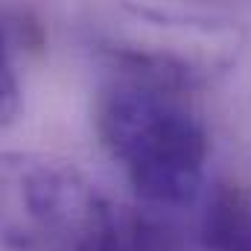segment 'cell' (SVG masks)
I'll return each instance as SVG.
<instances>
[{
    "label": "cell",
    "mask_w": 251,
    "mask_h": 251,
    "mask_svg": "<svg viewBox=\"0 0 251 251\" xmlns=\"http://www.w3.org/2000/svg\"><path fill=\"white\" fill-rule=\"evenodd\" d=\"M0 251H178L176 234L117 204L73 161L0 152Z\"/></svg>",
    "instance_id": "cell-1"
},
{
    "label": "cell",
    "mask_w": 251,
    "mask_h": 251,
    "mask_svg": "<svg viewBox=\"0 0 251 251\" xmlns=\"http://www.w3.org/2000/svg\"><path fill=\"white\" fill-rule=\"evenodd\" d=\"M190 94L114 73L94 100V128L131 190L158 210L187 207L207 173V131Z\"/></svg>",
    "instance_id": "cell-2"
},
{
    "label": "cell",
    "mask_w": 251,
    "mask_h": 251,
    "mask_svg": "<svg viewBox=\"0 0 251 251\" xmlns=\"http://www.w3.org/2000/svg\"><path fill=\"white\" fill-rule=\"evenodd\" d=\"M88 29L114 73L184 94L231 73L246 50V29L231 18L143 0L100 3Z\"/></svg>",
    "instance_id": "cell-3"
},
{
    "label": "cell",
    "mask_w": 251,
    "mask_h": 251,
    "mask_svg": "<svg viewBox=\"0 0 251 251\" xmlns=\"http://www.w3.org/2000/svg\"><path fill=\"white\" fill-rule=\"evenodd\" d=\"M204 251H251V187L219 181L207 193L201 228Z\"/></svg>",
    "instance_id": "cell-4"
},
{
    "label": "cell",
    "mask_w": 251,
    "mask_h": 251,
    "mask_svg": "<svg viewBox=\"0 0 251 251\" xmlns=\"http://www.w3.org/2000/svg\"><path fill=\"white\" fill-rule=\"evenodd\" d=\"M21 114V82H18V70L12 62L3 26H0V128L12 126Z\"/></svg>",
    "instance_id": "cell-5"
}]
</instances>
